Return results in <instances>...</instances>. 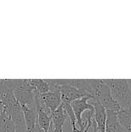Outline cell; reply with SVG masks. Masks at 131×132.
<instances>
[{
	"label": "cell",
	"mask_w": 131,
	"mask_h": 132,
	"mask_svg": "<svg viewBox=\"0 0 131 132\" xmlns=\"http://www.w3.org/2000/svg\"><path fill=\"white\" fill-rule=\"evenodd\" d=\"M92 100L99 102L106 111L119 112L121 109L119 104L113 98L110 90L103 80H89Z\"/></svg>",
	"instance_id": "obj_1"
},
{
	"label": "cell",
	"mask_w": 131,
	"mask_h": 132,
	"mask_svg": "<svg viewBox=\"0 0 131 132\" xmlns=\"http://www.w3.org/2000/svg\"><path fill=\"white\" fill-rule=\"evenodd\" d=\"M114 101L120 109L131 113V90L125 79H104Z\"/></svg>",
	"instance_id": "obj_2"
},
{
	"label": "cell",
	"mask_w": 131,
	"mask_h": 132,
	"mask_svg": "<svg viewBox=\"0 0 131 132\" xmlns=\"http://www.w3.org/2000/svg\"><path fill=\"white\" fill-rule=\"evenodd\" d=\"M13 94L16 101L22 107L36 110L34 87L30 84L29 79L12 80Z\"/></svg>",
	"instance_id": "obj_3"
},
{
	"label": "cell",
	"mask_w": 131,
	"mask_h": 132,
	"mask_svg": "<svg viewBox=\"0 0 131 132\" xmlns=\"http://www.w3.org/2000/svg\"><path fill=\"white\" fill-rule=\"evenodd\" d=\"M53 82L59 86V92L61 94V100L63 103L70 104L72 102L80 99L84 97H89L87 94L83 91L73 87L70 85H68L64 83L63 79H56L53 80ZM91 98V97H90Z\"/></svg>",
	"instance_id": "obj_4"
},
{
	"label": "cell",
	"mask_w": 131,
	"mask_h": 132,
	"mask_svg": "<svg viewBox=\"0 0 131 132\" xmlns=\"http://www.w3.org/2000/svg\"><path fill=\"white\" fill-rule=\"evenodd\" d=\"M91 98L89 97H84L78 99L70 104V106L73 111V113H74L76 119V124L78 125L80 129H81V130H85V128H86L83 125V118H82L83 114L86 111L94 113L93 106L90 103H88V101Z\"/></svg>",
	"instance_id": "obj_5"
},
{
	"label": "cell",
	"mask_w": 131,
	"mask_h": 132,
	"mask_svg": "<svg viewBox=\"0 0 131 132\" xmlns=\"http://www.w3.org/2000/svg\"><path fill=\"white\" fill-rule=\"evenodd\" d=\"M51 128L53 132H64V126L66 123L67 114L61 105L54 111L51 115Z\"/></svg>",
	"instance_id": "obj_6"
},
{
	"label": "cell",
	"mask_w": 131,
	"mask_h": 132,
	"mask_svg": "<svg viewBox=\"0 0 131 132\" xmlns=\"http://www.w3.org/2000/svg\"><path fill=\"white\" fill-rule=\"evenodd\" d=\"M94 108L93 120L97 125V132H105L106 120H107V111L99 102L93 101L90 103Z\"/></svg>",
	"instance_id": "obj_7"
},
{
	"label": "cell",
	"mask_w": 131,
	"mask_h": 132,
	"mask_svg": "<svg viewBox=\"0 0 131 132\" xmlns=\"http://www.w3.org/2000/svg\"><path fill=\"white\" fill-rule=\"evenodd\" d=\"M22 108L25 123V132H35L37 121L36 111L26 107H22Z\"/></svg>",
	"instance_id": "obj_8"
},
{
	"label": "cell",
	"mask_w": 131,
	"mask_h": 132,
	"mask_svg": "<svg viewBox=\"0 0 131 132\" xmlns=\"http://www.w3.org/2000/svg\"><path fill=\"white\" fill-rule=\"evenodd\" d=\"M105 132H126L118 121L117 113L107 111Z\"/></svg>",
	"instance_id": "obj_9"
},
{
	"label": "cell",
	"mask_w": 131,
	"mask_h": 132,
	"mask_svg": "<svg viewBox=\"0 0 131 132\" xmlns=\"http://www.w3.org/2000/svg\"><path fill=\"white\" fill-rule=\"evenodd\" d=\"M37 113V126L44 132H49L51 126V117L49 114L46 112L42 108L36 110Z\"/></svg>",
	"instance_id": "obj_10"
},
{
	"label": "cell",
	"mask_w": 131,
	"mask_h": 132,
	"mask_svg": "<svg viewBox=\"0 0 131 132\" xmlns=\"http://www.w3.org/2000/svg\"><path fill=\"white\" fill-rule=\"evenodd\" d=\"M118 121L126 132H131V113L125 110H120L117 113Z\"/></svg>",
	"instance_id": "obj_11"
},
{
	"label": "cell",
	"mask_w": 131,
	"mask_h": 132,
	"mask_svg": "<svg viewBox=\"0 0 131 132\" xmlns=\"http://www.w3.org/2000/svg\"><path fill=\"white\" fill-rule=\"evenodd\" d=\"M0 132H15L14 123L5 111L0 114Z\"/></svg>",
	"instance_id": "obj_12"
},
{
	"label": "cell",
	"mask_w": 131,
	"mask_h": 132,
	"mask_svg": "<svg viewBox=\"0 0 131 132\" xmlns=\"http://www.w3.org/2000/svg\"><path fill=\"white\" fill-rule=\"evenodd\" d=\"M30 84L34 87L39 94H43L49 91V87L47 82L42 79H29Z\"/></svg>",
	"instance_id": "obj_13"
},
{
	"label": "cell",
	"mask_w": 131,
	"mask_h": 132,
	"mask_svg": "<svg viewBox=\"0 0 131 132\" xmlns=\"http://www.w3.org/2000/svg\"><path fill=\"white\" fill-rule=\"evenodd\" d=\"M127 80V83H128V85H129V87L130 89L131 90V79H129V80Z\"/></svg>",
	"instance_id": "obj_14"
},
{
	"label": "cell",
	"mask_w": 131,
	"mask_h": 132,
	"mask_svg": "<svg viewBox=\"0 0 131 132\" xmlns=\"http://www.w3.org/2000/svg\"><path fill=\"white\" fill-rule=\"evenodd\" d=\"M49 132H53V130H52V128H51V126H50V128H49Z\"/></svg>",
	"instance_id": "obj_15"
},
{
	"label": "cell",
	"mask_w": 131,
	"mask_h": 132,
	"mask_svg": "<svg viewBox=\"0 0 131 132\" xmlns=\"http://www.w3.org/2000/svg\"><path fill=\"white\" fill-rule=\"evenodd\" d=\"M15 132H16V131H15Z\"/></svg>",
	"instance_id": "obj_16"
}]
</instances>
